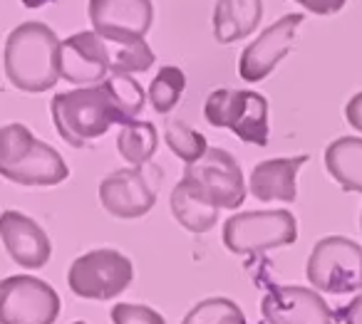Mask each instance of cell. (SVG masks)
<instances>
[{"label": "cell", "instance_id": "44dd1931", "mask_svg": "<svg viewBox=\"0 0 362 324\" xmlns=\"http://www.w3.org/2000/svg\"><path fill=\"white\" fill-rule=\"evenodd\" d=\"M184 90H187V75H184V70L176 65H164L156 72L154 80H151L146 97H149V104L154 107V112L169 114L179 104Z\"/></svg>", "mask_w": 362, "mask_h": 324}, {"label": "cell", "instance_id": "9c48e42d", "mask_svg": "<svg viewBox=\"0 0 362 324\" xmlns=\"http://www.w3.org/2000/svg\"><path fill=\"white\" fill-rule=\"evenodd\" d=\"M60 309V294L45 280L33 275L0 280V324H55Z\"/></svg>", "mask_w": 362, "mask_h": 324}, {"label": "cell", "instance_id": "8992f818", "mask_svg": "<svg viewBox=\"0 0 362 324\" xmlns=\"http://www.w3.org/2000/svg\"><path fill=\"white\" fill-rule=\"evenodd\" d=\"M305 277L317 292L347 294L362 289V245L345 235H327L315 243Z\"/></svg>", "mask_w": 362, "mask_h": 324}, {"label": "cell", "instance_id": "5b68a950", "mask_svg": "<svg viewBox=\"0 0 362 324\" xmlns=\"http://www.w3.org/2000/svg\"><path fill=\"white\" fill-rule=\"evenodd\" d=\"M204 116L216 129H231L241 141L266 146L271 136L268 100L253 90H214L204 102Z\"/></svg>", "mask_w": 362, "mask_h": 324}, {"label": "cell", "instance_id": "5bb4252c", "mask_svg": "<svg viewBox=\"0 0 362 324\" xmlns=\"http://www.w3.org/2000/svg\"><path fill=\"white\" fill-rule=\"evenodd\" d=\"M100 203L110 215L134 220L146 215L156 205V191L146 181L141 169H119L105 176L100 184Z\"/></svg>", "mask_w": 362, "mask_h": 324}, {"label": "cell", "instance_id": "ba28073f", "mask_svg": "<svg viewBox=\"0 0 362 324\" xmlns=\"http://www.w3.org/2000/svg\"><path fill=\"white\" fill-rule=\"evenodd\" d=\"M181 179L218 210H236L246 200V176L226 149L209 146L202 159L184 169Z\"/></svg>", "mask_w": 362, "mask_h": 324}, {"label": "cell", "instance_id": "6da1fadb", "mask_svg": "<svg viewBox=\"0 0 362 324\" xmlns=\"http://www.w3.org/2000/svg\"><path fill=\"white\" fill-rule=\"evenodd\" d=\"M3 70L16 90L40 95L60 80V37L50 25L28 20L13 28L3 47Z\"/></svg>", "mask_w": 362, "mask_h": 324}, {"label": "cell", "instance_id": "4dcf8cb0", "mask_svg": "<svg viewBox=\"0 0 362 324\" xmlns=\"http://www.w3.org/2000/svg\"><path fill=\"white\" fill-rule=\"evenodd\" d=\"M360 230H362V213H360Z\"/></svg>", "mask_w": 362, "mask_h": 324}, {"label": "cell", "instance_id": "1f68e13d", "mask_svg": "<svg viewBox=\"0 0 362 324\" xmlns=\"http://www.w3.org/2000/svg\"><path fill=\"white\" fill-rule=\"evenodd\" d=\"M72 324H87V322H72Z\"/></svg>", "mask_w": 362, "mask_h": 324}, {"label": "cell", "instance_id": "52a82bcc", "mask_svg": "<svg viewBox=\"0 0 362 324\" xmlns=\"http://www.w3.org/2000/svg\"><path fill=\"white\" fill-rule=\"evenodd\" d=\"M134 280V265L115 248H97L80 255L67 270L72 294L82 299L107 302L124 292Z\"/></svg>", "mask_w": 362, "mask_h": 324}, {"label": "cell", "instance_id": "e0dca14e", "mask_svg": "<svg viewBox=\"0 0 362 324\" xmlns=\"http://www.w3.org/2000/svg\"><path fill=\"white\" fill-rule=\"evenodd\" d=\"M263 18V0H216L214 35L221 45L248 37Z\"/></svg>", "mask_w": 362, "mask_h": 324}, {"label": "cell", "instance_id": "484cf974", "mask_svg": "<svg viewBox=\"0 0 362 324\" xmlns=\"http://www.w3.org/2000/svg\"><path fill=\"white\" fill-rule=\"evenodd\" d=\"M110 317L112 324H166V319L156 309L134 302H117Z\"/></svg>", "mask_w": 362, "mask_h": 324}, {"label": "cell", "instance_id": "9a60e30c", "mask_svg": "<svg viewBox=\"0 0 362 324\" xmlns=\"http://www.w3.org/2000/svg\"><path fill=\"white\" fill-rule=\"evenodd\" d=\"M0 240L11 255L13 263L25 270H40L50 263L52 243L40 223L21 210H3L0 213Z\"/></svg>", "mask_w": 362, "mask_h": 324}, {"label": "cell", "instance_id": "ac0fdd59", "mask_svg": "<svg viewBox=\"0 0 362 324\" xmlns=\"http://www.w3.org/2000/svg\"><path fill=\"white\" fill-rule=\"evenodd\" d=\"M325 169L347 193H362V136H340L325 149Z\"/></svg>", "mask_w": 362, "mask_h": 324}, {"label": "cell", "instance_id": "f546056e", "mask_svg": "<svg viewBox=\"0 0 362 324\" xmlns=\"http://www.w3.org/2000/svg\"><path fill=\"white\" fill-rule=\"evenodd\" d=\"M23 6L25 8H30V11H35V8H45V6H50V3H55V0H21Z\"/></svg>", "mask_w": 362, "mask_h": 324}, {"label": "cell", "instance_id": "7402d4cb", "mask_svg": "<svg viewBox=\"0 0 362 324\" xmlns=\"http://www.w3.org/2000/svg\"><path fill=\"white\" fill-rule=\"evenodd\" d=\"M110 52V70L119 75H139L156 62V55L146 40L134 42H105ZM110 72V75H112Z\"/></svg>", "mask_w": 362, "mask_h": 324}, {"label": "cell", "instance_id": "30bf717a", "mask_svg": "<svg viewBox=\"0 0 362 324\" xmlns=\"http://www.w3.org/2000/svg\"><path fill=\"white\" fill-rule=\"evenodd\" d=\"M87 13L92 30L105 42L146 40L154 23L151 0H90Z\"/></svg>", "mask_w": 362, "mask_h": 324}, {"label": "cell", "instance_id": "d6986e66", "mask_svg": "<svg viewBox=\"0 0 362 324\" xmlns=\"http://www.w3.org/2000/svg\"><path fill=\"white\" fill-rule=\"evenodd\" d=\"M171 213H174L176 223L189 233H209L214 225L218 223L221 210L214 203H209L206 198L197 193L187 181L181 179L171 191Z\"/></svg>", "mask_w": 362, "mask_h": 324}, {"label": "cell", "instance_id": "ffe728a7", "mask_svg": "<svg viewBox=\"0 0 362 324\" xmlns=\"http://www.w3.org/2000/svg\"><path fill=\"white\" fill-rule=\"evenodd\" d=\"M156 149H159V134L151 121H129L119 129L117 136V151L119 156L134 169H141L154 159Z\"/></svg>", "mask_w": 362, "mask_h": 324}, {"label": "cell", "instance_id": "d4e9b609", "mask_svg": "<svg viewBox=\"0 0 362 324\" xmlns=\"http://www.w3.org/2000/svg\"><path fill=\"white\" fill-rule=\"evenodd\" d=\"M105 85L110 87L112 97H115L117 107H119L124 121H134L139 116V112L144 109L146 102V92L141 90V85L134 80V75H119V72H112L107 75Z\"/></svg>", "mask_w": 362, "mask_h": 324}, {"label": "cell", "instance_id": "7a4b0ae2", "mask_svg": "<svg viewBox=\"0 0 362 324\" xmlns=\"http://www.w3.org/2000/svg\"><path fill=\"white\" fill-rule=\"evenodd\" d=\"M50 114L60 139L75 149L90 146L115 124H127L105 82L55 95L50 102Z\"/></svg>", "mask_w": 362, "mask_h": 324}, {"label": "cell", "instance_id": "4fadbf2b", "mask_svg": "<svg viewBox=\"0 0 362 324\" xmlns=\"http://www.w3.org/2000/svg\"><path fill=\"white\" fill-rule=\"evenodd\" d=\"M110 72V52L95 30L60 40V80L77 87H95L102 85Z\"/></svg>", "mask_w": 362, "mask_h": 324}, {"label": "cell", "instance_id": "603a6c76", "mask_svg": "<svg viewBox=\"0 0 362 324\" xmlns=\"http://www.w3.org/2000/svg\"><path fill=\"white\" fill-rule=\"evenodd\" d=\"M181 324H248L243 309L228 297H209L194 304Z\"/></svg>", "mask_w": 362, "mask_h": 324}, {"label": "cell", "instance_id": "8fae6325", "mask_svg": "<svg viewBox=\"0 0 362 324\" xmlns=\"http://www.w3.org/2000/svg\"><path fill=\"white\" fill-rule=\"evenodd\" d=\"M303 25L300 13H291V16L278 18L273 25H268L251 45L243 47L241 57H238V75L248 85L263 82L283 57L291 52L293 40H296L298 28Z\"/></svg>", "mask_w": 362, "mask_h": 324}, {"label": "cell", "instance_id": "f1b7e54d", "mask_svg": "<svg viewBox=\"0 0 362 324\" xmlns=\"http://www.w3.org/2000/svg\"><path fill=\"white\" fill-rule=\"evenodd\" d=\"M345 119L352 129L362 131V92H357V95L345 104Z\"/></svg>", "mask_w": 362, "mask_h": 324}, {"label": "cell", "instance_id": "83f0119b", "mask_svg": "<svg viewBox=\"0 0 362 324\" xmlns=\"http://www.w3.org/2000/svg\"><path fill=\"white\" fill-rule=\"evenodd\" d=\"M337 319L342 324H362V292L355 294L345 307L337 309Z\"/></svg>", "mask_w": 362, "mask_h": 324}, {"label": "cell", "instance_id": "277c9868", "mask_svg": "<svg viewBox=\"0 0 362 324\" xmlns=\"http://www.w3.org/2000/svg\"><path fill=\"white\" fill-rule=\"evenodd\" d=\"M223 248L233 255H256L291 248L298 240V220L291 210H246L223 223Z\"/></svg>", "mask_w": 362, "mask_h": 324}, {"label": "cell", "instance_id": "3957f363", "mask_svg": "<svg viewBox=\"0 0 362 324\" xmlns=\"http://www.w3.org/2000/svg\"><path fill=\"white\" fill-rule=\"evenodd\" d=\"M0 176L28 188H50L67 181L70 169L55 146L40 141L25 124L13 121L0 126Z\"/></svg>", "mask_w": 362, "mask_h": 324}, {"label": "cell", "instance_id": "2e32d148", "mask_svg": "<svg viewBox=\"0 0 362 324\" xmlns=\"http://www.w3.org/2000/svg\"><path fill=\"white\" fill-rule=\"evenodd\" d=\"M303 164H308V154L258 161L248 179V191L263 203H293L298 198L296 181Z\"/></svg>", "mask_w": 362, "mask_h": 324}, {"label": "cell", "instance_id": "7c38bea8", "mask_svg": "<svg viewBox=\"0 0 362 324\" xmlns=\"http://www.w3.org/2000/svg\"><path fill=\"white\" fill-rule=\"evenodd\" d=\"M268 324H332V309L317 289L300 284H273L261 299Z\"/></svg>", "mask_w": 362, "mask_h": 324}, {"label": "cell", "instance_id": "4316f807", "mask_svg": "<svg viewBox=\"0 0 362 324\" xmlns=\"http://www.w3.org/2000/svg\"><path fill=\"white\" fill-rule=\"evenodd\" d=\"M298 6H303L313 16H335L345 8L347 0H293Z\"/></svg>", "mask_w": 362, "mask_h": 324}, {"label": "cell", "instance_id": "cb8c5ba5", "mask_svg": "<svg viewBox=\"0 0 362 324\" xmlns=\"http://www.w3.org/2000/svg\"><path fill=\"white\" fill-rule=\"evenodd\" d=\"M164 139H166V146H169L187 166L202 159L209 149L206 136H204L202 131L192 129L189 124H184V121H169L164 131Z\"/></svg>", "mask_w": 362, "mask_h": 324}]
</instances>
